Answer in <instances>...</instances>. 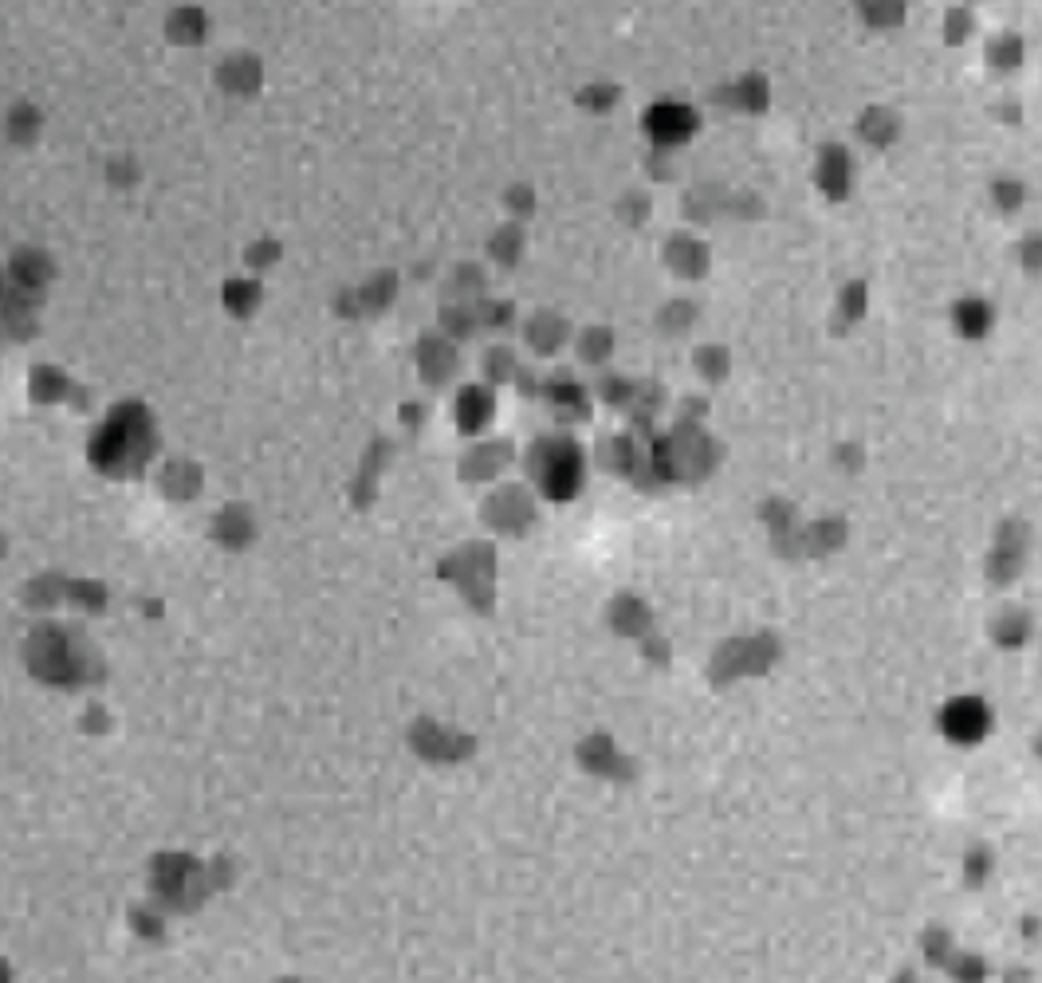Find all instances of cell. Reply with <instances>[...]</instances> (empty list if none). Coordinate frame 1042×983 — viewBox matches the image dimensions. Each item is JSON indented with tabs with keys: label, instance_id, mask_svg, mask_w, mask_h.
Listing matches in <instances>:
<instances>
[{
	"label": "cell",
	"instance_id": "1",
	"mask_svg": "<svg viewBox=\"0 0 1042 983\" xmlns=\"http://www.w3.org/2000/svg\"><path fill=\"white\" fill-rule=\"evenodd\" d=\"M980 728H983V712L975 705H956L948 712V732H952V736L972 740V736H980Z\"/></svg>",
	"mask_w": 1042,
	"mask_h": 983
}]
</instances>
